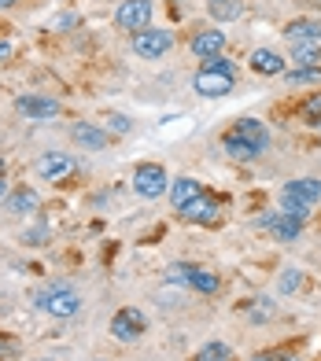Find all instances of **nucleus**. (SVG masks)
<instances>
[{"label": "nucleus", "instance_id": "obj_1", "mask_svg": "<svg viewBox=\"0 0 321 361\" xmlns=\"http://www.w3.org/2000/svg\"><path fill=\"white\" fill-rule=\"evenodd\" d=\"M34 306L44 310V314H52V317H74L78 310H82V299H78V291L67 288V284H48L34 295Z\"/></svg>", "mask_w": 321, "mask_h": 361}, {"label": "nucleus", "instance_id": "obj_2", "mask_svg": "<svg viewBox=\"0 0 321 361\" xmlns=\"http://www.w3.org/2000/svg\"><path fill=\"white\" fill-rule=\"evenodd\" d=\"M166 188H170V177H166V170L159 166V162H144V166H137L133 192L140 195V200H159Z\"/></svg>", "mask_w": 321, "mask_h": 361}, {"label": "nucleus", "instance_id": "obj_3", "mask_svg": "<svg viewBox=\"0 0 321 361\" xmlns=\"http://www.w3.org/2000/svg\"><path fill=\"white\" fill-rule=\"evenodd\" d=\"M174 48V34L170 30H137L133 34V52L140 59H159Z\"/></svg>", "mask_w": 321, "mask_h": 361}, {"label": "nucleus", "instance_id": "obj_4", "mask_svg": "<svg viewBox=\"0 0 321 361\" xmlns=\"http://www.w3.org/2000/svg\"><path fill=\"white\" fill-rule=\"evenodd\" d=\"M144 328H148V321H144V314H140V310H133V306H126V310H119V314L111 317V336L126 339V343L140 339Z\"/></svg>", "mask_w": 321, "mask_h": 361}, {"label": "nucleus", "instance_id": "obj_5", "mask_svg": "<svg viewBox=\"0 0 321 361\" xmlns=\"http://www.w3.org/2000/svg\"><path fill=\"white\" fill-rule=\"evenodd\" d=\"M15 111L26 114L30 122H48V118H56V114H59V100L30 92V96H19V100H15Z\"/></svg>", "mask_w": 321, "mask_h": 361}, {"label": "nucleus", "instance_id": "obj_6", "mask_svg": "<svg viewBox=\"0 0 321 361\" xmlns=\"http://www.w3.org/2000/svg\"><path fill=\"white\" fill-rule=\"evenodd\" d=\"M115 23L122 26V30H148V23H152V0H126V4H119V11H115Z\"/></svg>", "mask_w": 321, "mask_h": 361}, {"label": "nucleus", "instance_id": "obj_7", "mask_svg": "<svg viewBox=\"0 0 321 361\" xmlns=\"http://www.w3.org/2000/svg\"><path fill=\"white\" fill-rule=\"evenodd\" d=\"M34 170H37L41 180H67L74 173V159L67 152H44Z\"/></svg>", "mask_w": 321, "mask_h": 361}, {"label": "nucleus", "instance_id": "obj_8", "mask_svg": "<svg viewBox=\"0 0 321 361\" xmlns=\"http://www.w3.org/2000/svg\"><path fill=\"white\" fill-rule=\"evenodd\" d=\"M192 89H196L200 96L218 100V96H229L233 92V78L229 74H214V71H200L196 78H192Z\"/></svg>", "mask_w": 321, "mask_h": 361}, {"label": "nucleus", "instance_id": "obj_9", "mask_svg": "<svg viewBox=\"0 0 321 361\" xmlns=\"http://www.w3.org/2000/svg\"><path fill=\"white\" fill-rule=\"evenodd\" d=\"M262 225L269 228V236H274L277 243H292V240H299V233H303V221L299 218H292V214H266L262 218Z\"/></svg>", "mask_w": 321, "mask_h": 361}, {"label": "nucleus", "instance_id": "obj_10", "mask_svg": "<svg viewBox=\"0 0 321 361\" xmlns=\"http://www.w3.org/2000/svg\"><path fill=\"white\" fill-rule=\"evenodd\" d=\"M229 137H236V140L251 144L259 155H262L266 147H269V133H266V126H262V122H255V118H240V122L229 129Z\"/></svg>", "mask_w": 321, "mask_h": 361}, {"label": "nucleus", "instance_id": "obj_11", "mask_svg": "<svg viewBox=\"0 0 321 361\" xmlns=\"http://www.w3.org/2000/svg\"><path fill=\"white\" fill-rule=\"evenodd\" d=\"M188 48H192V56H200V59L222 56V48H226V34H222V30H200V34H192Z\"/></svg>", "mask_w": 321, "mask_h": 361}, {"label": "nucleus", "instance_id": "obj_12", "mask_svg": "<svg viewBox=\"0 0 321 361\" xmlns=\"http://www.w3.org/2000/svg\"><path fill=\"white\" fill-rule=\"evenodd\" d=\"M284 37L292 44H317L321 41V19H292L284 26Z\"/></svg>", "mask_w": 321, "mask_h": 361}, {"label": "nucleus", "instance_id": "obj_13", "mask_svg": "<svg viewBox=\"0 0 321 361\" xmlns=\"http://www.w3.org/2000/svg\"><path fill=\"white\" fill-rule=\"evenodd\" d=\"M281 195H288V200H299V203L314 207V203L321 200V180H314V177H299V180H288V185L281 188Z\"/></svg>", "mask_w": 321, "mask_h": 361}, {"label": "nucleus", "instance_id": "obj_14", "mask_svg": "<svg viewBox=\"0 0 321 361\" xmlns=\"http://www.w3.org/2000/svg\"><path fill=\"white\" fill-rule=\"evenodd\" d=\"M71 137H74V144L89 147V152H104V147H107V133L100 126H92V122H74Z\"/></svg>", "mask_w": 321, "mask_h": 361}, {"label": "nucleus", "instance_id": "obj_15", "mask_svg": "<svg viewBox=\"0 0 321 361\" xmlns=\"http://www.w3.org/2000/svg\"><path fill=\"white\" fill-rule=\"evenodd\" d=\"M166 195H170L174 210H181L185 203H192V200H196V195H203V188H200V180H196V177H178V180H170Z\"/></svg>", "mask_w": 321, "mask_h": 361}, {"label": "nucleus", "instance_id": "obj_16", "mask_svg": "<svg viewBox=\"0 0 321 361\" xmlns=\"http://www.w3.org/2000/svg\"><path fill=\"white\" fill-rule=\"evenodd\" d=\"M181 218H185V221H196V225L214 221V218H218V203L211 200V195H196L192 203L181 207Z\"/></svg>", "mask_w": 321, "mask_h": 361}, {"label": "nucleus", "instance_id": "obj_17", "mask_svg": "<svg viewBox=\"0 0 321 361\" xmlns=\"http://www.w3.org/2000/svg\"><path fill=\"white\" fill-rule=\"evenodd\" d=\"M251 71L266 74V78H277V74H284V59L277 52H269V48H259V52H251Z\"/></svg>", "mask_w": 321, "mask_h": 361}, {"label": "nucleus", "instance_id": "obj_18", "mask_svg": "<svg viewBox=\"0 0 321 361\" xmlns=\"http://www.w3.org/2000/svg\"><path fill=\"white\" fill-rule=\"evenodd\" d=\"M207 11H211L218 23H236L240 15H244V0H207Z\"/></svg>", "mask_w": 321, "mask_h": 361}, {"label": "nucleus", "instance_id": "obj_19", "mask_svg": "<svg viewBox=\"0 0 321 361\" xmlns=\"http://www.w3.org/2000/svg\"><path fill=\"white\" fill-rule=\"evenodd\" d=\"M292 63L303 67V71L321 67V48L317 44H292Z\"/></svg>", "mask_w": 321, "mask_h": 361}, {"label": "nucleus", "instance_id": "obj_20", "mask_svg": "<svg viewBox=\"0 0 321 361\" xmlns=\"http://www.w3.org/2000/svg\"><path fill=\"white\" fill-rule=\"evenodd\" d=\"M4 203H8V210H11V214H30V210L37 207V192H30V188H19V192H11Z\"/></svg>", "mask_w": 321, "mask_h": 361}, {"label": "nucleus", "instance_id": "obj_21", "mask_svg": "<svg viewBox=\"0 0 321 361\" xmlns=\"http://www.w3.org/2000/svg\"><path fill=\"white\" fill-rule=\"evenodd\" d=\"M222 147H226V155H229V159H240V162H248V159H255V155H259L251 144L236 140V137H229V133H226V140H222Z\"/></svg>", "mask_w": 321, "mask_h": 361}, {"label": "nucleus", "instance_id": "obj_22", "mask_svg": "<svg viewBox=\"0 0 321 361\" xmlns=\"http://www.w3.org/2000/svg\"><path fill=\"white\" fill-rule=\"evenodd\" d=\"M192 361H229V347H226V343H207V347L196 350Z\"/></svg>", "mask_w": 321, "mask_h": 361}, {"label": "nucleus", "instance_id": "obj_23", "mask_svg": "<svg viewBox=\"0 0 321 361\" xmlns=\"http://www.w3.org/2000/svg\"><path fill=\"white\" fill-rule=\"evenodd\" d=\"M284 78L288 85H310V81H321V67H310V71L296 67V71H284Z\"/></svg>", "mask_w": 321, "mask_h": 361}, {"label": "nucleus", "instance_id": "obj_24", "mask_svg": "<svg viewBox=\"0 0 321 361\" xmlns=\"http://www.w3.org/2000/svg\"><path fill=\"white\" fill-rule=\"evenodd\" d=\"M303 118H307L310 126H321V92H314L307 104H303Z\"/></svg>", "mask_w": 321, "mask_h": 361}, {"label": "nucleus", "instance_id": "obj_25", "mask_svg": "<svg viewBox=\"0 0 321 361\" xmlns=\"http://www.w3.org/2000/svg\"><path fill=\"white\" fill-rule=\"evenodd\" d=\"M203 71H214V74H229V78H236V67H233L229 59H222V56L203 59Z\"/></svg>", "mask_w": 321, "mask_h": 361}, {"label": "nucleus", "instance_id": "obj_26", "mask_svg": "<svg viewBox=\"0 0 321 361\" xmlns=\"http://www.w3.org/2000/svg\"><path fill=\"white\" fill-rule=\"evenodd\" d=\"M281 207H284V214H292V218H307L310 214V207L307 203H299V200H288V195H281Z\"/></svg>", "mask_w": 321, "mask_h": 361}, {"label": "nucleus", "instance_id": "obj_27", "mask_svg": "<svg viewBox=\"0 0 321 361\" xmlns=\"http://www.w3.org/2000/svg\"><path fill=\"white\" fill-rule=\"evenodd\" d=\"M255 361H299L292 350H266V354H259Z\"/></svg>", "mask_w": 321, "mask_h": 361}, {"label": "nucleus", "instance_id": "obj_28", "mask_svg": "<svg viewBox=\"0 0 321 361\" xmlns=\"http://www.w3.org/2000/svg\"><path fill=\"white\" fill-rule=\"evenodd\" d=\"M299 284H303V273H299V269H288L284 281H281V291H292V288H299Z\"/></svg>", "mask_w": 321, "mask_h": 361}, {"label": "nucleus", "instance_id": "obj_29", "mask_svg": "<svg viewBox=\"0 0 321 361\" xmlns=\"http://www.w3.org/2000/svg\"><path fill=\"white\" fill-rule=\"evenodd\" d=\"M111 133H130V118L115 114V118H111Z\"/></svg>", "mask_w": 321, "mask_h": 361}, {"label": "nucleus", "instance_id": "obj_30", "mask_svg": "<svg viewBox=\"0 0 321 361\" xmlns=\"http://www.w3.org/2000/svg\"><path fill=\"white\" fill-rule=\"evenodd\" d=\"M52 26H56V30H74V26H78V15H59Z\"/></svg>", "mask_w": 321, "mask_h": 361}, {"label": "nucleus", "instance_id": "obj_31", "mask_svg": "<svg viewBox=\"0 0 321 361\" xmlns=\"http://www.w3.org/2000/svg\"><path fill=\"white\" fill-rule=\"evenodd\" d=\"M269 310H274V306H269V302H259V306L251 310V317H255V321H262V317H269Z\"/></svg>", "mask_w": 321, "mask_h": 361}, {"label": "nucleus", "instance_id": "obj_32", "mask_svg": "<svg viewBox=\"0 0 321 361\" xmlns=\"http://www.w3.org/2000/svg\"><path fill=\"white\" fill-rule=\"evenodd\" d=\"M4 59H11V44L0 41V63H4Z\"/></svg>", "mask_w": 321, "mask_h": 361}, {"label": "nucleus", "instance_id": "obj_33", "mask_svg": "<svg viewBox=\"0 0 321 361\" xmlns=\"http://www.w3.org/2000/svg\"><path fill=\"white\" fill-rule=\"evenodd\" d=\"M0 200H8V185H4V177H0Z\"/></svg>", "mask_w": 321, "mask_h": 361}, {"label": "nucleus", "instance_id": "obj_34", "mask_svg": "<svg viewBox=\"0 0 321 361\" xmlns=\"http://www.w3.org/2000/svg\"><path fill=\"white\" fill-rule=\"evenodd\" d=\"M15 4H19V0H0V11H4V8H15Z\"/></svg>", "mask_w": 321, "mask_h": 361}, {"label": "nucleus", "instance_id": "obj_35", "mask_svg": "<svg viewBox=\"0 0 321 361\" xmlns=\"http://www.w3.org/2000/svg\"><path fill=\"white\" fill-rule=\"evenodd\" d=\"M0 177H4V159H0Z\"/></svg>", "mask_w": 321, "mask_h": 361}, {"label": "nucleus", "instance_id": "obj_36", "mask_svg": "<svg viewBox=\"0 0 321 361\" xmlns=\"http://www.w3.org/2000/svg\"><path fill=\"white\" fill-rule=\"evenodd\" d=\"M317 8H321V0H317Z\"/></svg>", "mask_w": 321, "mask_h": 361}]
</instances>
